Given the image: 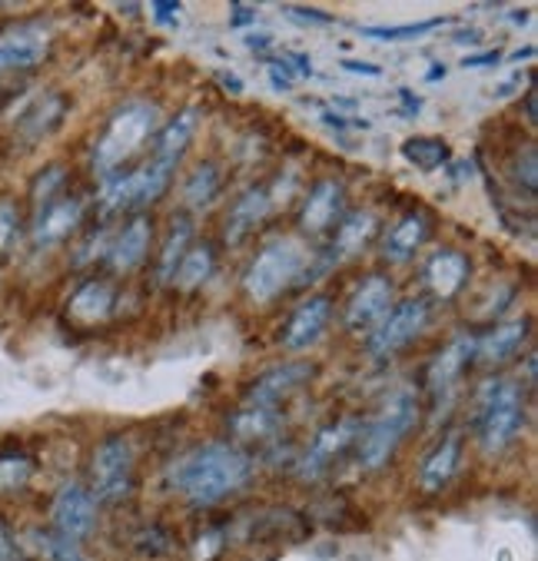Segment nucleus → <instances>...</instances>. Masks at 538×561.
Here are the masks:
<instances>
[{
    "instance_id": "obj_51",
    "label": "nucleus",
    "mask_w": 538,
    "mask_h": 561,
    "mask_svg": "<svg viewBox=\"0 0 538 561\" xmlns=\"http://www.w3.org/2000/svg\"><path fill=\"white\" fill-rule=\"evenodd\" d=\"M525 117H528V127H535V90L531 87L525 93Z\"/></svg>"
},
{
    "instance_id": "obj_50",
    "label": "nucleus",
    "mask_w": 538,
    "mask_h": 561,
    "mask_svg": "<svg viewBox=\"0 0 538 561\" xmlns=\"http://www.w3.org/2000/svg\"><path fill=\"white\" fill-rule=\"evenodd\" d=\"M446 73H449L446 64H433V67H428V73H425V80L428 83H439V80H446Z\"/></svg>"
},
{
    "instance_id": "obj_30",
    "label": "nucleus",
    "mask_w": 538,
    "mask_h": 561,
    "mask_svg": "<svg viewBox=\"0 0 538 561\" xmlns=\"http://www.w3.org/2000/svg\"><path fill=\"white\" fill-rule=\"evenodd\" d=\"M199 124H203L199 106H183L173 121H167V124L160 127V134H157V140H153V153L180 163V160H183V153L190 150L193 137H196Z\"/></svg>"
},
{
    "instance_id": "obj_3",
    "label": "nucleus",
    "mask_w": 538,
    "mask_h": 561,
    "mask_svg": "<svg viewBox=\"0 0 538 561\" xmlns=\"http://www.w3.org/2000/svg\"><path fill=\"white\" fill-rule=\"evenodd\" d=\"M419 419H422L419 392L412 386L396 389L379 405V412L369 422L359 425V438H356L359 466L366 472H382L392 462V456L399 453V445L415 432Z\"/></svg>"
},
{
    "instance_id": "obj_36",
    "label": "nucleus",
    "mask_w": 538,
    "mask_h": 561,
    "mask_svg": "<svg viewBox=\"0 0 538 561\" xmlns=\"http://www.w3.org/2000/svg\"><path fill=\"white\" fill-rule=\"evenodd\" d=\"M34 541H37V554H41L44 561H90L77 541L60 538V535L50 531V528H37V531H34Z\"/></svg>"
},
{
    "instance_id": "obj_28",
    "label": "nucleus",
    "mask_w": 538,
    "mask_h": 561,
    "mask_svg": "<svg viewBox=\"0 0 538 561\" xmlns=\"http://www.w3.org/2000/svg\"><path fill=\"white\" fill-rule=\"evenodd\" d=\"M217 260H220V253H217V243H213V240L193 243L186 250V256H183V263H180V270H176V276L170 283V289H176L183 296L199 293L213 279V273H217Z\"/></svg>"
},
{
    "instance_id": "obj_4",
    "label": "nucleus",
    "mask_w": 538,
    "mask_h": 561,
    "mask_svg": "<svg viewBox=\"0 0 538 561\" xmlns=\"http://www.w3.org/2000/svg\"><path fill=\"white\" fill-rule=\"evenodd\" d=\"M309 253L299 240L293 237H276L266 240L256 256L250 260L247 273H243V296L253 306H273L276 299H283L289 289H296L299 276L309 266Z\"/></svg>"
},
{
    "instance_id": "obj_55",
    "label": "nucleus",
    "mask_w": 538,
    "mask_h": 561,
    "mask_svg": "<svg viewBox=\"0 0 538 561\" xmlns=\"http://www.w3.org/2000/svg\"><path fill=\"white\" fill-rule=\"evenodd\" d=\"M508 18H512V24H515V27L528 24V21H525V18H528V11H515V14H508Z\"/></svg>"
},
{
    "instance_id": "obj_33",
    "label": "nucleus",
    "mask_w": 538,
    "mask_h": 561,
    "mask_svg": "<svg viewBox=\"0 0 538 561\" xmlns=\"http://www.w3.org/2000/svg\"><path fill=\"white\" fill-rule=\"evenodd\" d=\"M70 186V167L67 163H47L44 170H37V176L31 180V209H44L54 199H60Z\"/></svg>"
},
{
    "instance_id": "obj_20",
    "label": "nucleus",
    "mask_w": 538,
    "mask_h": 561,
    "mask_svg": "<svg viewBox=\"0 0 538 561\" xmlns=\"http://www.w3.org/2000/svg\"><path fill=\"white\" fill-rule=\"evenodd\" d=\"M422 286L428 289V296L439 302H453L469 289L472 279V256L456 250V247H443L433 256H425L422 270H419Z\"/></svg>"
},
{
    "instance_id": "obj_43",
    "label": "nucleus",
    "mask_w": 538,
    "mask_h": 561,
    "mask_svg": "<svg viewBox=\"0 0 538 561\" xmlns=\"http://www.w3.org/2000/svg\"><path fill=\"white\" fill-rule=\"evenodd\" d=\"M250 24H256V8H250V4H230V27L243 31Z\"/></svg>"
},
{
    "instance_id": "obj_12",
    "label": "nucleus",
    "mask_w": 538,
    "mask_h": 561,
    "mask_svg": "<svg viewBox=\"0 0 538 561\" xmlns=\"http://www.w3.org/2000/svg\"><path fill=\"white\" fill-rule=\"evenodd\" d=\"M67 114H70V96L64 90H41L37 96H31L21 106V114L11 127L14 147H21V150L41 147L64 127Z\"/></svg>"
},
{
    "instance_id": "obj_34",
    "label": "nucleus",
    "mask_w": 538,
    "mask_h": 561,
    "mask_svg": "<svg viewBox=\"0 0 538 561\" xmlns=\"http://www.w3.org/2000/svg\"><path fill=\"white\" fill-rule=\"evenodd\" d=\"M508 180L515 183L518 193H525L528 199H535V190H538V157H535V147L525 144L512 153L508 160Z\"/></svg>"
},
{
    "instance_id": "obj_52",
    "label": "nucleus",
    "mask_w": 538,
    "mask_h": 561,
    "mask_svg": "<svg viewBox=\"0 0 538 561\" xmlns=\"http://www.w3.org/2000/svg\"><path fill=\"white\" fill-rule=\"evenodd\" d=\"M333 106H340V110H356V100H353V96H336Z\"/></svg>"
},
{
    "instance_id": "obj_13",
    "label": "nucleus",
    "mask_w": 538,
    "mask_h": 561,
    "mask_svg": "<svg viewBox=\"0 0 538 561\" xmlns=\"http://www.w3.org/2000/svg\"><path fill=\"white\" fill-rule=\"evenodd\" d=\"M96 518H100V502L93 499L90 485L83 482H64L54 492L50 502V531H57L60 538H70L77 545H83L93 531H96Z\"/></svg>"
},
{
    "instance_id": "obj_15",
    "label": "nucleus",
    "mask_w": 538,
    "mask_h": 561,
    "mask_svg": "<svg viewBox=\"0 0 538 561\" xmlns=\"http://www.w3.org/2000/svg\"><path fill=\"white\" fill-rule=\"evenodd\" d=\"M476 359V335L472 332H456L453 340L428 359L422 369V389L428 392L436 405L453 396V389L466 379L469 366Z\"/></svg>"
},
{
    "instance_id": "obj_16",
    "label": "nucleus",
    "mask_w": 538,
    "mask_h": 561,
    "mask_svg": "<svg viewBox=\"0 0 538 561\" xmlns=\"http://www.w3.org/2000/svg\"><path fill=\"white\" fill-rule=\"evenodd\" d=\"M121 302V289L114 286V279L106 276H87L80 286H73V293L64 302V319L73 329H100L114 319Z\"/></svg>"
},
{
    "instance_id": "obj_38",
    "label": "nucleus",
    "mask_w": 538,
    "mask_h": 561,
    "mask_svg": "<svg viewBox=\"0 0 538 561\" xmlns=\"http://www.w3.org/2000/svg\"><path fill=\"white\" fill-rule=\"evenodd\" d=\"M446 24V18H428V21H419V24H402V27H359L363 37L369 41H415V37H425V34H433Z\"/></svg>"
},
{
    "instance_id": "obj_54",
    "label": "nucleus",
    "mask_w": 538,
    "mask_h": 561,
    "mask_svg": "<svg viewBox=\"0 0 538 561\" xmlns=\"http://www.w3.org/2000/svg\"><path fill=\"white\" fill-rule=\"evenodd\" d=\"M535 57V47H525V50H515L512 60H531Z\"/></svg>"
},
{
    "instance_id": "obj_48",
    "label": "nucleus",
    "mask_w": 538,
    "mask_h": 561,
    "mask_svg": "<svg viewBox=\"0 0 538 561\" xmlns=\"http://www.w3.org/2000/svg\"><path fill=\"white\" fill-rule=\"evenodd\" d=\"M456 41H459V44H479V41H482V31H479V27H466V31L456 34Z\"/></svg>"
},
{
    "instance_id": "obj_41",
    "label": "nucleus",
    "mask_w": 538,
    "mask_h": 561,
    "mask_svg": "<svg viewBox=\"0 0 538 561\" xmlns=\"http://www.w3.org/2000/svg\"><path fill=\"white\" fill-rule=\"evenodd\" d=\"M150 14H153V21L163 24V27H180L183 8L176 4V0H153V4H150Z\"/></svg>"
},
{
    "instance_id": "obj_22",
    "label": "nucleus",
    "mask_w": 538,
    "mask_h": 561,
    "mask_svg": "<svg viewBox=\"0 0 538 561\" xmlns=\"http://www.w3.org/2000/svg\"><path fill=\"white\" fill-rule=\"evenodd\" d=\"M273 213V196H270V183H253L247 186L233 206L227 209L224 216V243L233 250V247H243L253 230L260 227V222Z\"/></svg>"
},
{
    "instance_id": "obj_46",
    "label": "nucleus",
    "mask_w": 538,
    "mask_h": 561,
    "mask_svg": "<svg viewBox=\"0 0 538 561\" xmlns=\"http://www.w3.org/2000/svg\"><path fill=\"white\" fill-rule=\"evenodd\" d=\"M399 96H402V114H405V117L422 114V96H419V93H412L409 87H399Z\"/></svg>"
},
{
    "instance_id": "obj_1",
    "label": "nucleus",
    "mask_w": 538,
    "mask_h": 561,
    "mask_svg": "<svg viewBox=\"0 0 538 561\" xmlns=\"http://www.w3.org/2000/svg\"><path fill=\"white\" fill-rule=\"evenodd\" d=\"M256 466L247 448L233 442H203L183 453L163 476L167 489L196 508H213L224 499L243 492Z\"/></svg>"
},
{
    "instance_id": "obj_19",
    "label": "nucleus",
    "mask_w": 538,
    "mask_h": 561,
    "mask_svg": "<svg viewBox=\"0 0 538 561\" xmlns=\"http://www.w3.org/2000/svg\"><path fill=\"white\" fill-rule=\"evenodd\" d=\"M153 240H157L153 216L150 213H134L121 227V233L111 240V250H106L103 266L111 270L114 276H134L137 270L147 266Z\"/></svg>"
},
{
    "instance_id": "obj_39",
    "label": "nucleus",
    "mask_w": 538,
    "mask_h": 561,
    "mask_svg": "<svg viewBox=\"0 0 538 561\" xmlns=\"http://www.w3.org/2000/svg\"><path fill=\"white\" fill-rule=\"evenodd\" d=\"M283 18H289L299 27H330V24H336L333 14L319 11V8H299V4H283Z\"/></svg>"
},
{
    "instance_id": "obj_31",
    "label": "nucleus",
    "mask_w": 538,
    "mask_h": 561,
    "mask_svg": "<svg viewBox=\"0 0 538 561\" xmlns=\"http://www.w3.org/2000/svg\"><path fill=\"white\" fill-rule=\"evenodd\" d=\"M37 476V456L24 445H4L0 448V499L21 495Z\"/></svg>"
},
{
    "instance_id": "obj_10",
    "label": "nucleus",
    "mask_w": 538,
    "mask_h": 561,
    "mask_svg": "<svg viewBox=\"0 0 538 561\" xmlns=\"http://www.w3.org/2000/svg\"><path fill=\"white\" fill-rule=\"evenodd\" d=\"M346 216V186L336 176H319L299 203V233L306 240H330Z\"/></svg>"
},
{
    "instance_id": "obj_26",
    "label": "nucleus",
    "mask_w": 538,
    "mask_h": 561,
    "mask_svg": "<svg viewBox=\"0 0 538 561\" xmlns=\"http://www.w3.org/2000/svg\"><path fill=\"white\" fill-rule=\"evenodd\" d=\"M462 448H466L462 432H449L439 438V445L425 456V462L419 469V492L422 495H439L456 479L459 462H462Z\"/></svg>"
},
{
    "instance_id": "obj_24",
    "label": "nucleus",
    "mask_w": 538,
    "mask_h": 561,
    "mask_svg": "<svg viewBox=\"0 0 538 561\" xmlns=\"http://www.w3.org/2000/svg\"><path fill=\"white\" fill-rule=\"evenodd\" d=\"M376 237H379V216L373 209H346V216L333 230L327 250L336 263H346V260L363 256L376 243Z\"/></svg>"
},
{
    "instance_id": "obj_21",
    "label": "nucleus",
    "mask_w": 538,
    "mask_h": 561,
    "mask_svg": "<svg viewBox=\"0 0 538 561\" xmlns=\"http://www.w3.org/2000/svg\"><path fill=\"white\" fill-rule=\"evenodd\" d=\"M436 219L425 209H409L405 216H399L392 227L382 233V260L392 266H405L412 263V256L433 240Z\"/></svg>"
},
{
    "instance_id": "obj_14",
    "label": "nucleus",
    "mask_w": 538,
    "mask_h": 561,
    "mask_svg": "<svg viewBox=\"0 0 538 561\" xmlns=\"http://www.w3.org/2000/svg\"><path fill=\"white\" fill-rule=\"evenodd\" d=\"M392 306H396V283H392V276L366 273L356 283V289H353V296L346 302L343 325H346L350 335H363V340H366V335L389 316Z\"/></svg>"
},
{
    "instance_id": "obj_37",
    "label": "nucleus",
    "mask_w": 538,
    "mask_h": 561,
    "mask_svg": "<svg viewBox=\"0 0 538 561\" xmlns=\"http://www.w3.org/2000/svg\"><path fill=\"white\" fill-rule=\"evenodd\" d=\"M134 551H137L140 558H150V561L167 558V554L173 551V535H170V528L160 525V522H147V525L137 531V538H134Z\"/></svg>"
},
{
    "instance_id": "obj_42",
    "label": "nucleus",
    "mask_w": 538,
    "mask_h": 561,
    "mask_svg": "<svg viewBox=\"0 0 538 561\" xmlns=\"http://www.w3.org/2000/svg\"><path fill=\"white\" fill-rule=\"evenodd\" d=\"M220 551H224V531H206V535L196 541L193 558H196V561H213Z\"/></svg>"
},
{
    "instance_id": "obj_44",
    "label": "nucleus",
    "mask_w": 538,
    "mask_h": 561,
    "mask_svg": "<svg viewBox=\"0 0 538 561\" xmlns=\"http://www.w3.org/2000/svg\"><path fill=\"white\" fill-rule=\"evenodd\" d=\"M343 70H350V73H356V77H379V73H382V67H379V64L353 60V57H346V60H343Z\"/></svg>"
},
{
    "instance_id": "obj_27",
    "label": "nucleus",
    "mask_w": 538,
    "mask_h": 561,
    "mask_svg": "<svg viewBox=\"0 0 538 561\" xmlns=\"http://www.w3.org/2000/svg\"><path fill=\"white\" fill-rule=\"evenodd\" d=\"M193 243H196L193 213H186V209L173 213L170 216V230H167L160 256H157V266H153V279H157L160 289H170V283H173V276H176V270H180V263H183V256H186V250Z\"/></svg>"
},
{
    "instance_id": "obj_25",
    "label": "nucleus",
    "mask_w": 538,
    "mask_h": 561,
    "mask_svg": "<svg viewBox=\"0 0 538 561\" xmlns=\"http://www.w3.org/2000/svg\"><path fill=\"white\" fill-rule=\"evenodd\" d=\"M283 422H286V415L279 409L243 402L237 412L227 415V432H230V442L240 448L243 445H266L283 432Z\"/></svg>"
},
{
    "instance_id": "obj_45",
    "label": "nucleus",
    "mask_w": 538,
    "mask_h": 561,
    "mask_svg": "<svg viewBox=\"0 0 538 561\" xmlns=\"http://www.w3.org/2000/svg\"><path fill=\"white\" fill-rule=\"evenodd\" d=\"M502 60V54L499 50H485V54H472V57H466L462 60V67L466 70H479V67H495Z\"/></svg>"
},
{
    "instance_id": "obj_9",
    "label": "nucleus",
    "mask_w": 538,
    "mask_h": 561,
    "mask_svg": "<svg viewBox=\"0 0 538 561\" xmlns=\"http://www.w3.org/2000/svg\"><path fill=\"white\" fill-rule=\"evenodd\" d=\"M359 425H363V422L353 419V415H343V419H336V422H330V425H322V428L312 435V442L306 445V453L299 456V462H296L299 479H302V482H319L322 476H330V469H333L336 462H343V456L356 448Z\"/></svg>"
},
{
    "instance_id": "obj_8",
    "label": "nucleus",
    "mask_w": 538,
    "mask_h": 561,
    "mask_svg": "<svg viewBox=\"0 0 538 561\" xmlns=\"http://www.w3.org/2000/svg\"><path fill=\"white\" fill-rule=\"evenodd\" d=\"M54 50V27L44 18H27L0 27V73L41 67Z\"/></svg>"
},
{
    "instance_id": "obj_18",
    "label": "nucleus",
    "mask_w": 538,
    "mask_h": 561,
    "mask_svg": "<svg viewBox=\"0 0 538 561\" xmlns=\"http://www.w3.org/2000/svg\"><path fill=\"white\" fill-rule=\"evenodd\" d=\"M333 312H336V302L327 293H316V296L302 299L289 312L286 325L279 329V340H276L279 350L283 353H306V350H312L322 340V332L330 329Z\"/></svg>"
},
{
    "instance_id": "obj_7",
    "label": "nucleus",
    "mask_w": 538,
    "mask_h": 561,
    "mask_svg": "<svg viewBox=\"0 0 538 561\" xmlns=\"http://www.w3.org/2000/svg\"><path fill=\"white\" fill-rule=\"evenodd\" d=\"M433 322V302L425 296H405L399 299L389 316L366 335V356L369 359H392L405 346H412L419 335Z\"/></svg>"
},
{
    "instance_id": "obj_6",
    "label": "nucleus",
    "mask_w": 538,
    "mask_h": 561,
    "mask_svg": "<svg viewBox=\"0 0 538 561\" xmlns=\"http://www.w3.org/2000/svg\"><path fill=\"white\" fill-rule=\"evenodd\" d=\"M90 492L100 505H127L137 492V448L127 432H106L90 453Z\"/></svg>"
},
{
    "instance_id": "obj_11",
    "label": "nucleus",
    "mask_w": 538,
    "mask_h": 561,
    "mask_svg": "<svg viewBox=\"0 0 538 561\" xmlns=\"http://www.w3.org/2000/svg\"><path fill=\"white\" fill-rule=\"evenodd\" d=\"M83 219H87V199L80 193H64L60 199L34 213L27 240L37 253H50L70 243L83 230Z\"/></svg>"
},
{
    "instance_id": "obj_17",
    "label": "nucleus",
    "mask_w": 538,
    "mask_h": 561,
    "mask_svg": "<svg viewBox=\"0 0 538 561\" xmlns=\"http://www.w3.org/2000/svg\"><path fill=\"white\" fill-rule=\"evenodd\" d=\"M319 376L316 363H276L270 369H263L260 376H253L243 386V402L247 405H270L279 409L283 399L296 396L299 389L312 386Z\"/></svg>"
},
{
    "instance_id": "obj_2",
    "label": "nucleus",
    "mask_w": 538,
    "mask_h": 561,
    "mask_svg": "<svg viewBox=\"0 0 538 561\" xmlns=\"http://www.w3.org/2000/svg\"><path fill=\"white\" fill-rule=\"evenodd\" d=\"M160 127H163L160 103H153L147 96H134V100L121 103L90 147V170H93L96 183L127 173L134 167V160L157 140Z\"/></svg>"
},
{
    "instance_id": "obj_47",
    "label": "nucleus",
    "mask_w": 538,
    "mask_h": 561,
    "mask_svg": "<svg viewBox=\"0 0 538 561\" xmlns=\"http://www.w3.org/2000/svg\"><path fill=\"white\" fill-rule=\"evenodd\" d=\"M217 80H220V83H224V90H230L233 96H243V90H247V87H243V80H240L237 73H230V70H220V73H217Z\"/></svg>"
},
{
    "instance_id": "obj_32",
    "label": "nucleus",
    "mask_w": 538,
    "mask_h": 561,
    "mask_svg": "<svg viewBox=\"0 0 538 561\" xmlns=\"http://www.w3.org/2000/svg\"><path fill=\"white\" fill-rule=\"evenodd\" d=\"M399 153H402L405 163H412L422 173H436V170L453 163V147L443 137H425V134L405 137Z\"/></svg>"
},
{
    "instance_id": "obj_40",
    "label": "nucleus",
    "mask_w": 538,
    "mask_h": 561,
    "mask_svg": "<svg viewBox=\"0 0 538 561\" xmlns=\"http://www.w3.org/2000/svg\"><path fill=\"white\" fill-rule=\"evenodd\" d=\"M0 561H31L24 541L18 538V531L4 518H0Z\"/></svg>"
},
{
    "instance_id": "obj_35",
    "label": "nucleus",
    "mask_w": 538,
    "mask_h": 561,
    "mask_svg": "<svg viewBox=\"0 0 538 561\" xmlns=\"http://www.w3.org/2000/svg\"><path fill=\"white\" fill-rule=\"evenodd\" d=\"M24 240V213L18 199H0V260H8Z\"/></svg>"
},
{
    "instance_id": "obj_49",
    "label": "nucleus",
    "mask_w": 538,
    "mask_h": 561,
    "mask_svg": "<svg viewBox=\"0 0 538 561\" xmlns=\"http://www.w3.org/2000/svg\"><path fill=\"white\" fill-rule=\"evenodd\" d=\"M270 44H273V37H270V34H256V37H247V47H250L253 54H256V50H266Z\"/></svg>"
},
{
    "instance_id": "obj_5",
    "label": "nucleus",
    "mask_w": 538,
    "mask_h": 561,
    "mask_svg": "<svg viewBox=\"0 0 538 561\" xmlns=\"http://www.w3.org/2000/svg\"><path fill=\"white\" fill-rule=\"evenodd\" d=\"M479 445L485 456H502L525 428V389L508 376H489L479 386Z\"/></svg>"
},
{
    "instance_id": "obj_23",
    "label": "nucleus",
    "mask_w": 538,
    "mask_h": 561,
    "mask_svg": "<svg viewBox=\"0 0 538 561\" xmlns=\"http://www.w3.org/2000/svg\"><path fill=\"white\" fill-rule=\"evenodd\" d=\"M528 332H531V319L518 316V319H505V322L492 325L485 335H476L472 366H482V369L505 366L508 359H515L522 353V346L528 343Z\"/></svg>"
},
{
    "instance_id": "obj_29",
    "label": "nucleus",
    "mask_w": 538,
    "mask_h": 561,
    "mask_svg": "<svg viewBox=\"0 0 538 561\" xmlns=\"http://www.w3.org/2000/svg\"><path fill=\"white\" fill-rule=\"evenodd\" d=\"M224 186H227L224 167L217 160H199L193 167V173L183 180V206H186V213L213 206V203L220 199Z\"/></svg>"
},
{
    "instance_id": "obj_53",
    "label": "nucleus",
    "mask_w": 538,
    "mask_h": 561,
    "mask_svg": "<svg viewBox=\"0 0 538 561\" xmlns=\"http://www.w3.org/2000/svg\"><path fill=\"white\" fill-rule=\"evenodd\" d=\"M121 14H127V18H137V14H144V8H140V4H121Z\"/></svg>"
}]
</instances>
